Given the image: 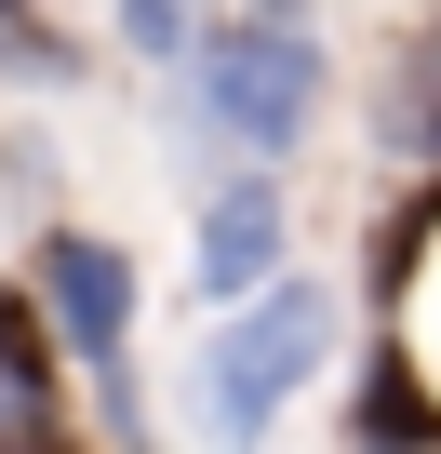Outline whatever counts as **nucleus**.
Here are the masks:
<instances>
[{
	"mask_svg": "<svg viewBox=\"0 0 441 454\" xmlns=\"http://www.w3.org/2000/svg\"><path fill=\"white\" fill-rule=\"evenodd\" d=\"M187 281H201L214 308H241V294H268V281H281V187H268V174H241V187H214V200H201Z\"/></svg>",
	"mask_w": 441,
	"mask_h": 454,
	"instance_id": "20e7f679",
	"label": "nucleus"
},
{
	"mask_svg": "<svg viewBox=\"0 0 441 454\" xmlns=\"http://www.w3.org/2000/svg\"><path fill=\"white\" fill-rule=\"evenodd\" d=\"M321 361H335V294H308V281L241 294L228 321L187 348V414H201V441H214V454H255Z\"/></svg>",
	"mask_w": 441,
	"mask_h": 454,
	"instance_id": "f257e3e1",
	"label": "nucleus"
},
{
	"mask_svg": "<svg viewBox=\"0 0 441 454\" xmlns=\"http://www.w3.org/2000/svg\"><path fill=\"white\" fill-rule=\"evenodd\" d=\"M348 454H441L428 427H388V441H348Z\"/></svg>",
	"mask_w": 441,
	"mask_h": 454,
	"instance_id": "9d476101",
	"label": "nucleus"
},
{
	"mask_svg": "<svg viewBox=\"0 0 441 454\" xmlns=\"http://www.w3.org/2000/svg\"><path fill=\"white\" fill-rule=\"evenodd\" d=\"M54 308H41V281L14 294V281H0V387H14V401H54Z\"/></svg>",
	"mask_w": 441,
	"mask_h": 454,
	"instance_id": "423d86ee",
	"label": "nucleus"
},
{
	"mask_svg": "<svg viewBox=\"0 0 441 454\" xmlns=\"http://www.w3.org/2000/svg\"><path fill=\"white\" fill-rule=\"evenodd\" d=\"M0 54H14V67H67V41L28 27V0H0Z\"/></svg>",
	"mask_w": 441,
	"mask_h": 454,
	"instance_id": "1a4fd4ad",
	"label": "nucleus"
},
{
	"mask_svg": "<svg viewBox=\"0 0 441 454\" xmlns=\"http://www.w3.org/2000/svg\"><path fill=\"white\" fill-rule=\"evenodd\" d=\"M121 41H134L147 67H187V54H201V0H121Z\"/></svg>",
	"mask_w": 441,
	"mask_h": 454,
	"instance_id": "0eeeda50",
	"label": "nucleus"
},
{
	"mask_svg": "<svg viewBox=\"0 0 441 454\" xmlns=\"http://www.w3.org/2000/svg\"><path fill=\"white\" fill-rule=\"evenodd\" d=\"M41 308H54V334H67V361H81L94 387L134 374V254H121V241L54 227V241H41Z\"/></svg>",
	"mask_w": 441,
	"mask_h": 454,
	"instance_id": "7ed1b4c3",
	"label": "nucleus"
},
{
	"mask_svg": "<svg viewBox=\"0 0 441 454\" xmlns=\"http://www.w3.org/2000/svg\"><path fill=\"white\" fill-rule=\"evenodd\" d=\"M0 454H81V427L54 401H14V387H0Z\"/></svg>",
	"mask_w": 441,
	"mask_h": 454,
	"instance_id": "6e6552de",
	"label": "nucleus"
},
{
	"mask_svg": "<svg viewBox=\"0 0 441 454\" xmlns=\"http://www.w3.org/2000/svg\"><path fill=\"white\" fill-rule=\"evenodd\" d=\"M374 134H388L401 160H441V27L388 54V94H374Z\"/></svg>",
	"mask_w": 441,
	"mask_h": 454,
	"instance_id": "39448f33",
	"label": "nucleus"
},
{
	"mask_svg": "<svg viewBox=\"0 0 441 454\" xmlns=\"http://www.w3.org/2000/svg\"><path fill=\"white\" fill-rule=\"evenodd\" d=\"M187 121L228 134V147H255V160L308 147V121H321V27H308V0H241L228 27H201Z\"/></svg>",
	"mask_w": 441,
	"mask_h": 454,
	"instance_id": "f03ea898",
	"label": "nucleus"
}]
</instances>
